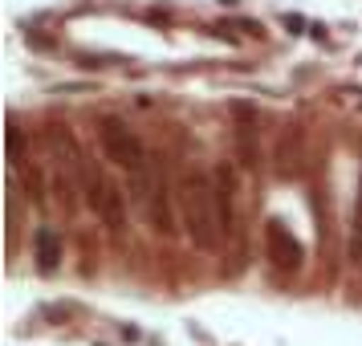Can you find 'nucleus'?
Wrapping results in <instances>:
<instances>
[{
	"instance_id": "423d86ee",
	"label": "nucleus",
	"mask_w": 362,
	"mask_h": 346,
	"mask_svg": "<svg viewBox=\"0 0 362 346\" xmlns=\"http://www.w3.org/2000/svg\"><path fill=\"white\" fill-rule=\"evenodd\" d=\"M62 236H57V229H37L33 236V261L45 269V273H53L57 269V261H62Z\"/></svg>"
},
{
	"instance_id": "7ed1b4c3",
	"label": "nucleus",
	"mask_w": 362,
	"mask_h": 346,
	"mask_svg": "<svg viewBox=\"0 0 362 346\" xmlns=\"http://www.w3.org/2000/svg\"><path fill=\"white\" fill-rule=\"evenodd\" d=\"M74 171H78V188H82L86 204L98 212L102 224L115 232V236L118 232H127V196H122V192H118L115 183L106 180L86 155H78V151H74Z\"/></svg>"
},
{
	"instance_id": "20e7f679",
	"label": "nucleus",
	"mask_w": 362,
	"mask_h": 346,
	"mask_svg": "<svg viewBox=\"0 0 362 346\" xmlns=\"http://www.w3.org/2000/svg\"><path fill=\"white\" fill-rule=\"evenodd\" d=\"M212 188H216V220H220V236L236 241L240 236V216H236V175L228 163L212 167Z\"/></svg>"
},
{
	"instance_id": "6e6552de",
	"label": "nucleus",
	"mask_w": 362,
	"mask_h": 346,
	"mask_svg": "<svg viewBox=\"0 0 362 346\" xmlns=\"http://www.w3.org/2000/svg\"><path fill=\"white\" fill-rule=\"evenodd\" d=\"M236 143H240V159L252 167V118H248V110H240V131H236Z\"/></svg>"
},
{
	"instance_id": "0eeeda50",
	"label": "nucleus",
	"mask_w": 362,
	"mask_h": 346,
	"mask_svg": "<svg viewBox=\"0 0 362 346\" xmlns=\"http://www.w3.org/2000/svg\"><path fill=\"white\" fill-rule=\"evenodd\" d=\"M346 261L362 269V183H358V200H354V216H350V241H346Z\"/></svg>"
},
{
	"instance_id": "39448f33",
	"label": "nucleus",
	"mask_w": 362,
	"mask_h": 346,
	"mask_svg": "<svg viewBox=\"0 0 362 346\" xmlns=\"http://www.w3.org/2000/svg\"><path fill=\"white\" fill-rule=\"evenodd\" d=\"M264 253H269V261L277 265L281 273H297L301 269V261H305V253H301V245H297V236L281 220H269L264 224Z\"/></svg>"
},
{
	"instance_id": "f03ea898",
	"label": "nucleus",
	"mask_w": 362,
	"mask_h": 346,
	"mask_svg": "<svg viewBox=\"0 0 362 346\" xmlns=\"http://www.w3.org/2000/svg\"><path fill=\"white\" fill-rule=\"evenodd\" d=\"M180 220L187 229V241L204 253H212L224 236H220V220H216V188H212V171H196V167H183L180 171Z\"/></svg>"
},
{
	"instance_id": "f257e3e1",
	"label": "nucleus",
	"mask_w": 362,
	"mask_h": 346,
	"mask_svg": "<svg viewBox=\"0 0 362 346\" xmlns=\"http://www.w3.org/2000/svg\"><path fill=\"white\" fill-rule=\"evenodd\" d=\"M98 143H102V151H106V159L131 175V196L139 200V204H147L151 192L163 183V171L155 167L151 151L143 147V139H139V134L122 122V118L106 115L98 122Z\"/></svg>"
}]
</instances>
